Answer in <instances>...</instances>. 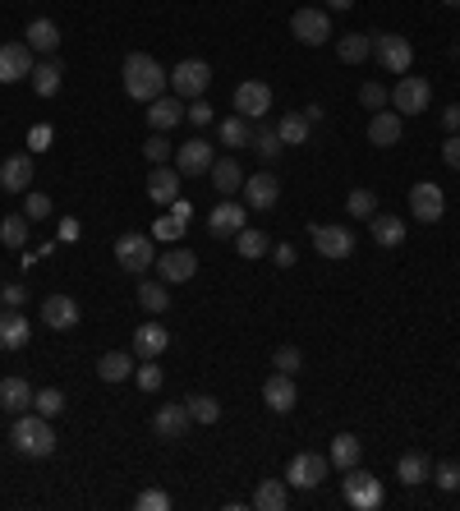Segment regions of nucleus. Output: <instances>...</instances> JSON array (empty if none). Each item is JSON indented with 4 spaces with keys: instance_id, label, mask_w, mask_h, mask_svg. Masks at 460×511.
I'll return each mask as SVG.
<instances>
[{
    "instance_id": "obj_44",
    "label": "nucleus",
    "mask_w": 460,
    "mask_h": 511,
    "mask_svg": "<svg viewBox=\"0 0 460 511\" xmlns=\"http://www.w3.org/2000/svg\"><path fill=\"white\" fill-rule=\"evenodd\" d=\"M33 410H37V415H46V419H55V415L65 410V392H60V387H42V392H33Z\"/></svg>"
},
{
    "instance_id": "obj_27",
    "label": "nucleus",
    "mask_w": 460,
    "mask_h": 511,
    "mask_svg": "<svg viewBox=\"0 0 460 511\" xmlns=\"http://www.w3.org/2000/svg\"><path fill=\"white\" fill-rule=\"evenodd\" d=\"M368 231H373V245H382V249H401L405 245V222L392 216V212L368 216Z\"/></svg>"
},
{
    "instance_id": "obj_37",
    "label": "nucleus",
    "mask_w": 460,
    "mask_h": 511,
    "mask_svg": "<svg viewBox=\"0 0 460 511\" xmlns=\"http://www.w3.org/2000/svg\"><path fill=\"white\" fill-rule=\"evenodd\" d=\"M249 148H254L263 162H276V157L285 153V143H281L276 125H258V129H254V138H249Z\"/></svg>"
},
{
    "instance_id": "obj_26",
    "label": "nucleus",
    "mask_w": 460,
    "mask_h": 511,
    "mask_svg": "<svg viewBox=\"0 0 460 511\" xmlns=\"http://www.w3.org/2000/svg\"><path fill=\"white\" fill-rule=\"evenodd\" d=\"M166 346H171V332L162 323H143L134 332V359H157Z\"/></svg>"
},
{
    "instance_id": "obj_58",
    "label": "nucleus",
    "mask_w": 460,
    "mask_h": 511,
    "mask_svg": "<svg viewBox=\"0 0 460 511\" xmlns=\"http://www.w3.org/2000/svg\"><path fill=\"white\" fill-rule=\"evenodd\" d=\"M272 263L276 267H295V245H276L272 249Z\"/></svg>"
},
{
    "instance_id": "obj_20",
    "label": "nucleus",
    "mask_w": 460,
    "mask_h": 511,
    "mask_svg": "<svg viewBox=\"0 0 460 511\" xmlns=\"http://www.w3.org/2000/svg\"><path fill=\"white\" fill-rule=\"evenodd\" d=\"M401 134H405L401 111H373V120H368V143L373 148H392V143H401Z\"/></svg>"
},
{
    "instance_id": "obj_17",
    "label": "nucleus",
    "mask_w": 460,
    "mask_h": 511,
    "mask_svg": "<svg viewBox=\"0 0 460 511\" xmlns=\"http://www.w3.org/2000/svg\"><path fill=\"white\" fill-rule=\"evenodd\" d=\"M189 406L185 401H175V406H162L157 415H152V433L157 437H166V443H180V437L189 433Z\"/></svg>"
},
{
    "instance_id": "obj_23",
    "label": "nucleus",
    "mask_w": 460,
    "mask_h": 511,
    "mask_svg": "<svg viewBox=\"0 0 460 511\" xmlns=\"http://www.w3.org/2000/svg\"><path fill=\"white\" fill-rule=\"evenodd\" d=\"M147 198L157 203V207H171L180 198V171L175 166H152L147 175Z\"/></svg>"
},
{
    "instance_id": "obj_29",
    "label": "nucleus",
    "mask_w": 460,
    "mask_h": 511,
    "mask_svg": "<svg viewBox=\"0 0 460 511\" xmlns=\"http://www.w3.org/2000/svg\"><path fill=\"white\" fill-rule=\"evenodd\" d=\"M396 479H401L405 488H419V484L433 479V461H428L424 452H405V456L396 461Z\"/></svg>"
},
{
    "instance_id": "obj_40",
    "label": "nucleus",
    "mask_w": 460,
    "mask_h": 511,
    "mask_svg": "<svg viewBox=\"0 0 460 511\" xmlns=\"http://www.w3.org/2000/svg\"><path fill=\"white\" fill-rule=\"evenodd\" d=\"M368 55H373V37L368 33H345L341 37V60L345 65H364Z\"/></svg>"
},
{
    "instance_id": "obj_28",
    "label": "nucleus",
    "mask_w": 460,
    "mask_h": 511,
    "mask_svg": "<svg viewBox=\"0 0 460 511\" xmlns=\"http://www.w3.org/2000/svg\"><path fill=\"white\" fill-rule=\"evenodd\" d=\"M28 336H33V327H28V318H24L19 309L0 314V350H24Z\"/></svg>"
},
{
    "instance_id": "obj_34",
    "label": "nucleus",
    "mask_w": 460,
    "mask_h": 511,
    "mask_svg": "<svg viewBox=\"0 0 460 511\" xmlns=\"http://www.w3.org/2000/svg\"><path fill=\"white\" fill-rule=\"evenodd\" d=\"M309 120H304V111H285L281 120H276V134H281V143L285 148H304V143H309Z\"/></svg>"
},
{
    "instance_id": "obj_11",
    "label": "nucleus",
    "mask_w": 460,
    "mask_h": 511,
    "mask_svg": "<svg viewBox=\"0 0 460 511\" xmlns=\"http://www.w3.org/2000/svg\"><path fill=\"white\" fill-rule=\"evenodd\" d=\"M290 33L304 46H323L332 37V19H327V10H295L290 15Z\"/></svg>"
},
{
    "instance_id": "obj_6",
    "label": "nucleus",
    "mask_w": 460,
    "mask_h": 511,
    "mask_svg": "<svg viewBox=\"0 0 460 511\" xmlns=\"http://www.w3.org/2000/svg\"><path fill=\"white\" fill-rule=\"evenodd\" d=\"M327 470H332V461H327L323 452H299V456L285 466V484L309 493V488H318V484L327 479Z\"/></svg>"
},
{
    "instance_id": "obj_13",
    "label": "nucleus",
    "mask_w": 460,
    "mask_h": 511,
    "mask_svg": "<svg viewBox=\"0 0 460 511\" xmlns=\"http://www.w3.org/2000/svg\"><path fill=\"white\" fill-rule=\"evenodd\" d=\"M410 207H415V222H442V212H446V194H442V185L419 180V185L410 189Z\"/></svg>"
},
{
    "instance_id": "obj_41",
    "label": "nucleus",
    "mask_w": 460,
    "mask_h": 511,
    "mask_svg": "<svg viewBox=\"0 0 460 511\" xmlns=\"http://www.w3.org/2000/svg\"><path fill=\"white\" fill-rule=\"evenodd\" d=\"M0 245L24 249L28 245V216H5V222H0Z\"/></svg>"
},
{
    "instance_id": "obj_60",
    "label": "nucleus",
    "mask_w": 460,
    "mask_h": 511,
    "mask_svg": "<svg viewBox=\"0 0 460 511\" xmlns=\"http://www.w3.org/2000/svg\"><path fill=\"white\" fill-rule=\"evenodd\" d=\"M79 235V222H60V240H74Z\"/></svg>"
},
{
    "instance_id": "obj_8",
    "label": "nucleus",
    "mask_w": 460,
    "mask_h": 511,
    "mask_svg": "<svg viewBox=\"0 0 460 511\" xmlns=\"http://www.w3.org/2000/svg\"><path fill=\"white\" fill-rule=\"evenodd\" d=\"M207 84H212V65H207V60H180V65L171 69V88H175L185 102L203 97Z\"/></svg>"
},
{
    "instance_id": "obj_62",
    "label": "nucleus",
    "mask_w": 460,
    "mask_h": 511,
    "mask_svg": "<svg viewBox=\"0 0 460 511\" xmlns=\"http://www.w3.org/2000/svg\"><path fill=\"white\" fill-rule=\"evenodd\" d=\"M446 5H460V0H446Z\"/></svg>"
},
{
    "instance_id": "obj_56",
    "label": "nucleus",
    "mask_w": 460,
    "mask_h": 511,
    "mask_svg": "<svg viewBox=\"0 0 460 511\" xmlns=\"http://www.w3.org/2000/svg\"><path fill=\"white\" fill-rule=\"evenodd\" d=\"M51 138H55V134H51V125H37V129L28 134V148H37V153H42V148H51Z\"/></svg>"
},
{
    "instance_id": "obj_22",
    "label": "nucleus",
    "mask_w": 460,
    "mask_h": 511,
    "mask_svg": "<svg viewBox=\"0 0 460 511\" xmlns=\"http://www.w3.org/2000/svg\"><path fill=\"white\" fill-rule=\"evenodd\" d=\"M263 401H267V410H276V415H290V410H295V401H299V387H295V378H290V374H272V378L263 383Z\"/></svg>"
},
{
    "instance_id": "obj_35",
    "label": "nucleus",
    "mask_w": 460,
    "mask_h": 511,
    "mask_svg": "<svg viewBox=\"0 0 460 511\" xmlns=\"http://www.w3.org/2000/svg\"><path fill=\"white\" fill-rule=\"evenodd\" d=\"M24 42H28L33 51H42V55H55V46H60V28H55L51 19H33V24H28V33H24Z\"/></svg>"
},
{
    "instance_id": "obj_5",
    "label": "nucleus",
    "mask_w": 460,
    "mask_h": 511,
    "mask_svg": "<svg viewBox=\"0 0 460 511\" xmlns=\"http://www.w3.org/2000/svg\"><path fill=\"white\" fill-rule=\"evenodd\" d=\"M345 502H350L355 511H377L382 502H387V493H382L377 475H368V470L350 466V470H345Z\"/></svg>"
},
{
    "instance_id": "obj_4",
    "label": "nucleus",
    "mask_w": 460,
    "mask_h": 511,
    "mask_svg": "<svg viewBox=\"0 0 460 511\" xmlns=\"http://www.w3.org/2000/svg\"><path fill=\"white\" fill-rule=\"evenodd\" d=\"M373 51H377V65L387 69V75H410V65H415L410 37H401V33H377L373 37Z\"/></svg>"
},
{
    "instance_id": "obj_18",
    "label": "nucleus",
    "mask_w": 460,
    "mask_h": 511,
    "mask_svg": "<svg viewBox=\"0 0 460 511\" xmlns=\"http://www.w3.org/2000/svg\"><path fill=\"white\" fill-rule=\"evenodd\" d=\"M245 203L254 207V212H267V207H276V198H281V180L272 175V171H258V175H249L245 180Z\"/></svg>"
},
{
    "instance_id": "obj_16",
    "label": "nucleus",
    "mask_w": 460,
    "mask_h": 511,
    "mask_svg": "<svg viewBox=\"0 0 460 511\" xmlns=\"http://www.w3.org/2000/svg\"><path fill=\"white\" fill-rule=\"evenodd\" d=\"M235 111H240L245 120H263V115L272 111V88L258 84V79H245V84L235 88Z\"/></svg>"
},
{
    "instance_id": "obj_45",
    "label": "nucleus",
    "mask_w": 460,
    "mask_h": 511,
    "mask_svg": "<svg viewBox=\"0 0 460 511\" xmlns=\"http://www.w3.org/2000/svg\"><path fill=\"white\" fill-rule=\"evenodd\" d=\"M272 369L295 378V374L304 369V355H299V346H276V355H272Z\"/></svg>"
},
{
    "instance_id": "obj_1",
    "label": "nucleus",
    "mask_w": 460,
    "mask_h": 511,
    "mask_svg": "<svg viewBox=\"0 0 460 511\" xmlns=\"http://www.w3.org/2000/svg\"><path fill=\"white\" fill-rule=\"evenodd\" d=\"M120 79H125V93H129L134 102H157V97H166L171 69H162L152 55L134 51V55H125V65H120Z\"/></svg>"
},
{
    "instance_id": "obj_21",
    "label": "nucleus",
    "mask_w": 460,
    "mask_h": 511,
    "mask_svg": "<svg viewBox=\"0 0 460 511\" xmlns=\"http://www.w3.org/2000/svg\"><path fill=\"white\" fill-rule=\"evenodd\" d=\"M28 185H33V157L28 153H15V157L0 162V189L5 194H28Z\"/></svg>"
},
{
    "instance_id": "obj_39",
    "label": "nucleus",
    "mask_w": 460,
    "mask_h": 511,
    "mask_svg": "<svg viewBox=\"0 0 460 511\" xmlns=\"http://www.w3.org/2000/svg\"><path fill=\"white\" fill-rule=\"evenodd\" d=\"M138 305L152 314V318H162L171 309V296H166V281H143L138 286Z\"/></svg>"
},
{
    "instance_id": "obj_9",
    "label": "nucleus",
    "mask_w": 460,
    "mask_h": 511,
    "mask_svg": "<svg viewBox=\"0 0 460 511\" xmlns=\"http://www.w3.org/2000/svg\"><path fill=\"white\" fill-rule=\"evenodd\" d=\"M428 102H433V88H428V79H419V75H401V84L392 88V106H396L401 115H419Z\"/></svg>"
},
{
    "instance_id": "obj_59",
    "label": "nucleus",
    "mask_w": 460,
    "mask_h": 511,
    "mask_svg": "<svg viewBox=\"0 0 460 511\" xmlns=\"http://www.w3.org/2000/svg\"><path fill=\"white\" fill-rule=\"evenodd\" d=\"M442 129H446V134H460V102L442 111Z\"/></svg>"
},
{
    "instance_id": "obj_31",
    "label": "nucleus",
    "mask_w": 460,
    "mask_h": 511,
    "mask_svg": "<svg viewBox=\"0 0 460 511\" xmlns=\"http://www.w3.org/2000/svg\"><path fill=\"white\" fill-rule=\"evenodd\" d=\"M185 120V106L175 102V97H157V102H147V125H152V134H166L171 125H180Z\"/></svg>"
},
{
    "instance_id": "obj_38",
    "label": "nucleus",
    "mask_w": 460,
    "mask_h": 511,
    "mask_svg": "<svg viewBox=\"0 0 460 511\" xmlns=\"http://www.w3.org/2000/svg\"><path fill=\"white\" fill-rule=\"evenodd\" d=\"M216 134H221V143H225V148H249L254 125H249L245 115H225V120L216 125Z\"/></svg>"
},
{
    "instance_id": "obj_42",
    "label": "nucleus",
    "mask_w": 460,
    "mask_h": 511,
    "mask_svg": "<svg viewBox=\"0 0 460 511\" xmlns=\"http://www.w3.org/2000/svg\"><path fill=\"white\" fill-rule=\"evenodd\" d=\"M235 254H240V258H263V254H267V235L254 231V226H245V231L235 235Z\"/></svg>"
},
{
    "instance_id": "obj_55",
    "label": "nucleus",
    "mask_w": 460,
    "mask_h": 511,
    "mask_svg": "<svg viewBox=\"0 0 460 511\" xmlns=\"http://www.w3.org/2000/svg\"><path fill=\"white\" fill-rule=\"evenodd\" d=\"M442 162H446L451 171H460V134H446V143H442Z\"/></svg>"
},
{
    "instance_id": "obj_49",
    "label": "nucleus",
    "mask_w": 460,
    "mask_h": 511,
    "mask_svg": "<svg viewBox=\"0 0 460 511\" xmlns=\"http://www.w3.org/2000/svg\"><path fill=\"white\" fill-rule=\"evenodd\" d=\"M134 506H138V511H166V506H171V493H162V488H143V493L134 497Z\"/></svg>"
},
{
    "instance_id": "obj_10",
    "label": "nucleus",
    "mask_w": 460,
    "mask_h": 511,
    "mask_svg": "<svg viewBox=\"0 0 460 511\" xmlns=\"http://www.w3.org/2000/svg\"><path fill=\"white\" fill-rule=\"evenodd\" d=\"M309 235H314V249H318L323 258H350V254H355V231H350V226H327V222H318V226H309Z\"/></svg>"
},
{
    "instance_id": "obj_3",
    "label": "nucleus",
    "mask_w": 460,
    "mask_h": 511,
    "mask_svg": "<svg viewBox=\"0 0 460 511\" xmlns=\"http://www.w3.org/2000/svg\"><path fill=\"white\" fill-rule=\"evenodd\" d=\"M115 258H120V267L125 272H147V267H157V240L152 235H138V231H129V235H120L115 240Z\"/></svg>"
},
{
    "instance_id": "obj_43",
    "label": "nucleus",
    "mask_w": 460,
    "mask_h": 511,
    "mask_svg": "<svg viewBox=\"0 0 460 511\" xmlns=\"http://www.w3.org/2000/svg\"><path fill=\"white\" fill-rule=\"evenodd\" d=\"M185 406H189V419L194 424H216L221 419V401L216 396H189Z\"/></svg>"
},
{
    "instance_id": "obj_14",
    "label": "nucleus",
    "mask_w": 460,
    "mask_h": 511,
    "mask_svg": "<svg viewBox=\"0 0 460 511\" xmlns=\"http://www.w3.org/2000/svg\"><path fill=\"white\" fill-rule=\"evenodd\" d=\"M212 162H216V153H212L207 138H189L185 148H175V171L180 175H207Z\"/></svg>"
},
{
    "instance_id": "obj_2",
    "label": "nucleus",
    "mask_w": 460,
    "mask_h": 511,
    "mask_svg": "<svg viewBox=\"0 0 460 511\" xmlns=\"http://www.w3.org/2000/svg\"><path fill=\"white\" fill-rule=\"evenodd\" d=\"M10 443H15V452L19 456H33V461H46L51 452H55V428H51V419L46 415H19L15 419V428H10Z\"/></svg>"
},
{
    "instance_id": "obj_33",
    "label": "nucleus",
    "mask_w": 460,
    "mask_h": 511,
    "mask_svg": "<svg viewBox=\"0 0 460 511\" xmlns=\"http://www.w3.org/2000/svg\"><path fill=\"white\" fill-rule=\"evenodd\" d=\"M285 502H290V484L285 479H263L254 488V502L249 506H258V511H285Z\"/></svg>"
},
{
    "instance_id": "obj_48",
    "label": "nucleus",
    "mask_w": 460,
    "mask_h": 511,
    "mask_svg": "<svg viewBox=\"0 0 460 511\" xmlns=\"http://www.w3.org/2000/svg\"><path fill=\"white\" fill-rule=\"evenodd\" d=\"M134 378H138V387H143V392H157V387H162V369H157V359H143L138 369H134Z\"/></svg>"
},
{
    "instance_id": "obj_12",
    "label": "nucleus",
    "mask_w": 460,
    "mask_h": 511,
    "mask_svg": "<svg viewBox=\"0 0 460 511\" xmlns=\"http://www.w3.org/2000/svg\"><path fill=\"white\" fill-rule=\"evenodd\" d=\"M33 46L28 42H5L0 46V84H19V79H28L33 75Z\"/></svg>"
},
{
    "instance_id": "obj_19",
    "label": "nucleus",
    "mask_w": 460,
    "mask_h": 511,
    "mask_svg": "<svg viewBox=\"0 0 460 511\" xmlns=\"http://www.w3.org/2000/svg\"><path fill=\"white\" fill-rule=\"evenodd\" d=\"M198 272V258L189 249H171V254H157V276L166 286H180V281H194Z\"/></svg>"
},
{
    "instance_id": "obj_36",
    "label": "nucleus",
    "mask_w": 460,
    "mask_h": 511,
    "mask_svg": "<svg viewBox=\"0 0 460 511\" xmlns=\"http://www.w3.org/2000/svg\"><path fill=\"white\" fill-rule=\"evenodd\" d=\"M0 406H5L10 415H24L33 406V387L24 378H5V383H0Z\"/></svg>"
},
{
    "instance_id": "obj_61",
    "label": "nucleus",
    "mask_w": 460,
    "mask_h": 511,
    "mask_svg": "<svg viewBox=\"0 0 460 511\" xmlns=\"http://www.w3.org/2000/svg\"><path fill=\"white\" fill-rule=\"evenodd\" d=\"M323 5H327V10H350L355 0H323Z\"/></svg>"
},
{
    "instance_id": "obj_51",
    "label": "nucleus",
    "mask_w": 460,
    "mask_h": 511,
    "mask_svg": "<svg viewBox=\"0 0 460 511\" xmlns=\"http://www.w3.org/2000/svg\"><path fill=\"white\" fill-rule=\"evenodd\" d=\"M359 102H364L368 111H382V106H387V102H392V93H387V88H382V84H364V88H359Z\"/></svg>"
},
{
    "instance_id": "obj_7",
    "label": "nucleus",
    "mask_w": 460,
    "mask_h": 511,
    "mask_svg": "<svg viewBox=\"0 0 460 511\" xmlns=\"http://www.w3.org/2000/svg\"><path fill=\"white\" fill-rule=\"evenodd\" d=\"M245 222H249V203H245V198H221V203L212 207V216H207V231H212L216 240H230V235L245 231Z\"/></svg>"
},
{
    "instance_id": "obj_46",
    "label": "nucleus",
    "mask_w": 460,
    "mask_h": 511,
    "mask_svg": "<svg viewBox=\"0 0 460 511\" xmlns=\"http://www.w3.org/2000/svg\"><path fill=\"white\" fill-rule=\"evenodd\" d=\"M345 207H350V216H359V222H368V216H377V198H373V189H350Z\"/></svg>"
},
{
    "instance_id": "obj_47",
    "label": "nucleus",
    "mask_w": 460,
    "mask_h": 511,
    "mask_svg": "<svg viewBox=\"0 0 460 511\" xmlns=\"http://www.w3.org/2000/svg\"><path fill=\"white\" fill-rule=\"evenodd\" d=\"M171 153H175V148H171V143H166L162 134H152V138L143 143V157H147L152 166H166V162H171Z\"/></svg>"
},
{
    "instance_id": "obj_30",
    "label": "nucleus",
    "mask_w": 460,
    "mask_h": 511,
    "mask_svg": "<svg viewBox=\"0 0 460 511\" xmlns=\"http://www.w3.org/2000/svg\"><path fill=\"white\" fill-rule=\"evenodd\" d=\"M134 374V350H106L97 359V378L102 383H125Z\"/></svg>"
},
{
    "instance_id": "obj_50",
    "label": "nucleus",
    "mask_w": 460,
    "mask_h": 511,
    "mask_svg": "<svg viewBox=\"0 0 460 511\" xmlns=\"http://www.w3.org/2000/svg\"><path fill=\"white\" fill-rule=\"evenodd\" d=\"M433 484H437L442 493H455V488H460V466H455V461H442V466L433 470Z\"/></svg>"
},
{
    "instance_id": "obj_57",
    "label": "nucleus",
    "mask_w": 460,
    "mask_h": 511,
    "mask_svg": "<svg viewBox=\"0 0 460 511\" xmlns=\"http://www.w3.org/2000/svg\"><path fill=\"white\" fill-rule=\"evenodd\" d=\"M0 300H5L10 309H24V300H28V290H24V286H5V296H0Z\"/></svg>"
},
{
    "instance_id": "obj_53",
    "label": "nucleus",
    "mask_w": 460,
    "mask_h": 511,
    "mask_svg": "<svg viewBox=\"0 0 460 511\" xmlns=\"http://www.w3.org/2000/svg\"><path fill=\"white\" fill-rule=\"evenodd\" d=\"M24 216H28V222H46V216H51V198H46V194H28Z\"/></svg>"
},
{
    "instance_id": "obj_15",
    "label": "nucleus",
    "mask_w": 460,
    "mask_h": 511,
    "mask_svg": "<svg viewBox=\"0 0 460 511\" xmlns=\"http://www.w3.org/2000/svg\"><path fill=\"white\" fill-rule=\"evenodd\" d=\"M79 305H74V296H46L42 300V323L51 327V332H74L79 327Z\"/></svg>"
},
{
    "instance_id": "obj_32",
    "label": "nucleus",
    "mask_w": 460,
    "mask_h": 511,
    "mask_svg": "<svg viewBox=\"0 0 460 511\" xmlns=\"http://www.w3.org/2000/svg\"><path fill=\"white\" fill-rule=\"evenodd\" d=\"M327 461H332L336 470H350V466H359V461H364V443H359L355 433H336V437H332Z\"/></svg>"
},
{
    "instance_id": "obj_52",
    "label": "nucleus",
    "mask_w": 460,
    "mask_h": 511,
    "mask_svg": "<svg viewBox=\"0 0 460 511\" xmlns=\"http://www.w3.org/2000/svg\"><path fill=\"white\" fill-rule=\"evenodd\" d=\"M180 235H185V222H180L175 212H171V216H162V222L152 226V240H180Z\"/></svg>"
},
{
    "instance_id": "obj_25",
    "label": "nucleus",
    "mask_w": 460,
    "mask_h": 511,
    "mask_svg": "<svg viewBox=\"0 0 460 511\" xmlns=\"http://www.w3.org/2000/svg\"><path fill=\"white\" fill-rule=\"evenodd\" d=\"M28 84H33V93H37V97H55V93H60V84H65V65H60L55 55L37 60V65H33V75H28Z\"/></svg>"
},
{
    "instance_id": "obj_54",
    "label": "nucleus",
    "mask_w": 460,
    "mask_h": 511,
    "mask_svg": "<svg viewBox=\"0 0 460 511\" xmlns=\"http://www.w3.org/2000/svg\"><path fill=\"white\" fill-rule=\"evenodd\" d=\"M212 102H203V97H194V106H185V120H194V125H212Z\"/></svg>"
},
{
    "instance_id": "obj_24",
    "label": "nucleus",
    "mask_w": 460,
    "mask_h": 511,
    "mask_svg": "<svg viewBox=\"0 0 460 511\" xmlns=\"http://www.w3.org/2000/svg\"><path fill=\"white\" fill-rule=\"evenodd\" d=\"M207 175H212V189H216L221 198H235V194L245 189V171H240L235 157H216Z\"/></svg>"
}]
</instances>
